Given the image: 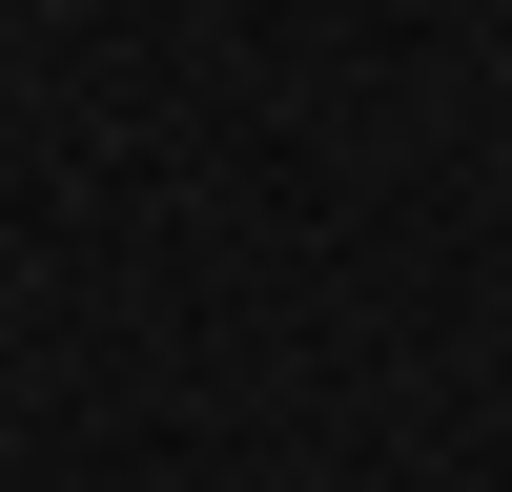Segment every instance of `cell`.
I'll list each match as a JSON object with an SVG mask.
<instances>
[]
</instances>
